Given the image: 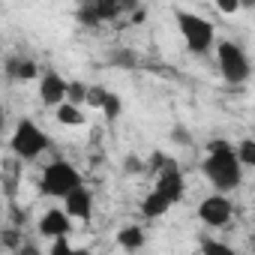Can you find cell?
<instances>
[{"label":"cell","mask_w":255,"mask_h":255,"mask_svg":"<svg viewBox=\"0 0 255 255\" xmlns=\"http://www.w3.org/2000/svg\"><path fill=\"white\" fill-rule=\"evenodd\" d=\"M72 255H93V252H87V249H72Z\"/></svg>","instance_id":"29"},{"label":"cell","mask_w":255,"mask_h":255,"mask_svg":"<svg viewBox=\"0 0 255 255\" xmlns=\"http://www.w3.org/2000/svg\"><path fill=\"white\" fill-rule=\"evenodd\" d=\"M168 210H171V201H168L162 192H156V189L147 192V198L141 201V213H144L147 219H159V216H165Z\"/></svg>","instance_id":"12"},{"label":"cell","mask_w":255,"mask_h":255,"mask_svg":"<svg viewBox=\"0 0 255 255\" xmlns=\"http://www.w3.org/2000/svg\"><path fill=\"white\" fill-rule=\"evenodd\" d=\"M84 99H87V84H81V81H66V102L81 108Z\"/></svg>","instance_id":"17"},{"label":"cell","mask_w":255,"mask_h":255,"mask_svg":"<svg viewBox=\"0 0 255 255\" xmlns=\"http://www.w3.org/2000/svg\"><path fill=\"white\" fill-rule=\"evenodd\" d=\"M54 117H57V123H63V126H81V123H84L81 108H78V105H69V102H60V105L54 108Z\"/></svg>","instance_id":"14"},{"label":"cell","mask_w":255,"mask_h":255,"mask_svg":"<svg viewBox=\"0 0 255 255\" xmlns=\"http://www.w3.org/2000/svg\"><path fill=\"white\" fill-rule=\"evenodd\" d=\"M63 213H66L69 219L87 222L90 213H93V195H90V189H87V186H78L75 192H69V195L63 198Z\"/></svg>","instance_id":"10"},{"label":"cell","mask_w":255,"mask_h":255,"mask_svg":"<svg viewBox=\"0 0 255 255\" xmlns=\"http://www.w3.org/2000/svg\"><path fill=\"white\" fill-rule=\"evenodd\" d=\"M216 6H219V12H225V15H234V12L240 9V0H216Z\"/></svg>","instance_id":"24"},{"label":"cell","mask_w":255,"mask_h":255,"mask_svg":"<svg viewBox=\"0 0 255 255\" xmlns=\"http://www.w3.org/2000/svg\"><path fill=\"white\" fill-rule=\"evenodd\" d=\"M6 129V108H3V102H0V132Z\"/></svg>","instance_id":"28"},{"label":"cell","mask_w":255,"mask_h":255,"mask_svg":"<svg viewBox=\"0 0 255 255\" xmlns=\"http://www.w3.org/2000/svg\"><path fill=\"white\" fill-rule=\"evenodd\" d=\"M69 231H72V219L63 213V207H51V210L42 213V219H39V234H42V237L60 240V237H66Z\"/></svg>","instance_id":"9"},{"label":"cell","mask_w":255,"mask_h":255,"mask_svg":"<svg viewBox=\"0 0 255 255\" xmlns=\"http://www.w3.org/2000/svg\"><path fill=\"white\" fill-rule=\"evenodd\" d=\"M0 243H3L6 249H18V246H21V231H18V228L3 231V234H0Z\"/></svg>","instance_id":"20"},{"label":"cell","mask_w":255,"mask_h":255,"mask_svg":"<svg viewBox=\"0 0 255 255\" xmlns=\"http://www.w3.org/2000/svg\"><path fill=\"white\" fill-rule=\"evenodd\" d=\"M216 63H219V72L225 81L231 84H243L249 78V57L243 54V48L231 39H222L216 45Z\"/></svg>","instance_id":"5"},{"label":"cell","mask_w":255,"mask_h":255,"mask_svg":"<svg viewBox=\"0 0 255 255\" xmlns=\"http://www.w3.org/2000/svg\"><path fill=\"white\" fill-rule=\"evenodd\" d=\"M81 183V174L72 162H63V159H54L42 168V192L51 195V198H66L69 192H75Z\"/></svg>","instance_id":"2"},{"label":"cell","mask_w":255,"mask_h":255,"mask_svg":"<svg viewBox=\"0 0 255 255\" xmlns=\"http://www.w3.org/2000/svg\"><path fill=\"white\" fill-rule=\"evenodd\" d=\"M6 75H9V78H18V81H30V78L39 75V66H36V60H30V57H12V60L6 63Z\"/></svg>","instance_id":"11"},{"label":"cell","mask_w":255,"mask_h":255,"mask_svg":"<svg viewBox=\"0 0 255 255\" xmlns=\"http://www.w3.org/2000/svg\"><path fill=\"white\" fill-rule=\"evenodd\" d=\"M120 3H114V0H96L93 3V12H96V21L102 24V21H111V18H117L120 15Z\"/></svg>","instance_id":"15"},{"label":"cell","mask_w":255,"mask_h":255,"mask_svg":"<svg viewBox=\"0 0 255 255\" xmlns=\"http://www.w3.org/2000/svg\"><path fill=\"white\" fill-rule=\"evenodd\" d=\"M99 111H102L108 120H114V117L120 114V96H117V93H105V99H102Z\"/></svg>","instance_id":"18"},{"label":"cell","mask_w":255,"mask_h":255,"mask_svg":"<svg viewBox=\"0 0 255 255\" xmlns=\"http://www.w3.org/2000/svg\"><path fill=\"white\" fill-rule=\"evenodd\" d=\"M234 156H237L240 168H249V165H255V141H252V138H243V141L237 144Z\"/></svg>","instance_id":"16"},{"label":"cell","mask_w":255,"mask_h":255,"mask_svg":"<svg viewBox=\"0 0 255 255\" xmlns=\"http://www.w3.org/2000/svg\"><path fill=\"white\" fill-rule=\"evenodd\" d=\"M156 192H162L168 201H171V207L183 198V174L177 171V165L174 162H168L162 171H159V177H156V186H153Z\"/></svg>","instance_id":"8"},{"label":"cell","mask_w":255,"mask_h":255,"mask_svg":"<svg viewBox=\"0 0 255 255\" xmlns=\"http://www.w3.org/2000/svg\"><path fill=\"white\" fill-rule=\"evenodd\" d=\"M78 21H81V24H90V27H96V24H99V21H96V12H93V3L78 6Z\"/></svg>","instance_id":"22"},{"label":"cell","mask_w":255,"mask_h":255,"mask_svg":"<svg viewBox=\"0 0 255 255\" xmlns=\"http://www.w3.org/2000/svg\"><path fill=\"white\" fill-rule=\"evenodd\" d=\"M207 147H210V153H207V159H204V165H201L204 174H207V180H210L219 192L237 189L240 180H243V168H240V162H237V156H234V147H231L228 141H222V138L210 141Z\"/></svg>","instance_id":"1"},{"label":"cell","mask_w":255,"mask_h":255,"mask_svg":"<svg viewBox=\"0 0 255 255\" xmlns=\"http://www.w3.org/2000/svg\"><path fill=\"white\" fill-rule=\"evenodd\" d=\"M234 216V204L225 198V195H207L201 204H198V219L210 228H222L228 225Z\"/></svg>","instance_id":"6"},{"label":"cell","mask_w":255,"mask_h":255,"mask_svg":"<svg viewBox=\"0 0 255 255\" xmlns=\"http://www.w3.org/2000/svg\"><path fill=\"white\" fill-rule=\"evenodd\" d=\"M48 255H72V246H69V240H66V237L54 240V246H51V252H48Z\"/></svg>","instance_id":"23"},{"label":"cell","mask_w":255,"mask_h":255,"mask_svg":"<svg viewBox=\"0 0 255 255\" xmlns=\"http://www.w3.org/2000/svg\"><path fill=\"white\" fill-rule=\"evenodd\" d=\"M111 63H120V66H135V57H132L129 51H117V54L111 57Z\"/></svg>","instance_id":"25"},{"label":"cell","mask_w":255,"mask_h":255,"mask_svg":"<svg viewBox=\"0 0 255 255\" xmlns=\"http://www.w3.org/2000/svg\"><path fill=\"white\" fill-rule=\"evenodd\" d=\"M117 243H120V249H126V252L144 249V228H138V225L120 228V231H117Z\"/></svg>","instance_id":"13"},{"label":"cell","mask_w":255,"mask_h":255,"mask_svg":"<svg viewBox=\"0 0 255 255\" xmlns=\"http://www.w3.org/2000/svg\"><path fill=\"white\" fill-rule=\"evenodd\" d=\"M105 93H108L105 87H87V99H84V102H87L90 108H99L102 99H105Z\"/></svg>","instance_id":"21"},{"label":"cell","mask_w":255,"mask_h":255,"mask_svg":"<svg viewBox=\"0 0 255 255\" xmlns=\"http://www.w3.org/2000/svg\"><path fill=\"white\" fill-rule=\"evenodd\" d=\"M18 255H39V249H36L33 243H21V246H18Z\"/></svg>","instance_id":"27"},{"label":"cell","mask_w":255,"mask_h":255,"mask_svg":"<svg viewBox=\"0 0 255 255\" xmlns=\"http://www.w3.org/2000/svg\"><path fill=\"white\" fill-rule=\"evenodd\" d=\"M39 99L48 108H57L60 102H66V81H63V75H57L51 69L42 72V78H39Z\"/></svg>","instance_id":"7"},{"label":"cell","mask_w":255,"mask_h":255,"mask_svg":"<svg viewBox=\"0 0 255 255\" xmlns=\"http://www.w3.org/2000/svg\"><path fill=\"white\" fill-rule=\"evenodd\" d=\"M9 147H12V153H15L18 159H27V162H30V159H36L39 153H45L48 135L39 129L33 120H18L15 132H12V138H9Z\"/></svg>","instance_id":"4"},{"label":"cell","mask_w":255,"mask_h":255,"mask_svg":"<svg viewBox=\"0 0 255 255\" xmlns=\"http://www.w3.org/2000/svg\"><path fill=\"white\" fill-rule=\"evenodd\" d=\"M174 18H177V27H180V33H183V39H186L192 54L210 51V45H213V24L207 18L195 15V12H186V9H177Z\"/></svg>","instance_id":"3"},{"label":"cell","mask_w":255,"mask_h":255,"mask_svg":"<svg viewBox=\"0 0 255 255\" xmlns=\"http://www.w3.org/2000/svg\"><path fill=\"white\" fill-rule=\"evenodd\" d=\"M201 255H237V252L219 240H201Z\"/></svg>","instance_id":"19"},{"label":"cell","mask_w":255,"mask_h":255,"mask_svg":"<svg viewBox=\"0 0 255 255\" xmlns=\"http://www.w3.org/2000/svg\"><path fill=\"white\" fill-rule=\"evenodd\" d=\"M126 171H129V174H138V171H144V162H141L138 156H129V159H126Z\"/></svg>","instance_id":"26"}]
</instances>
